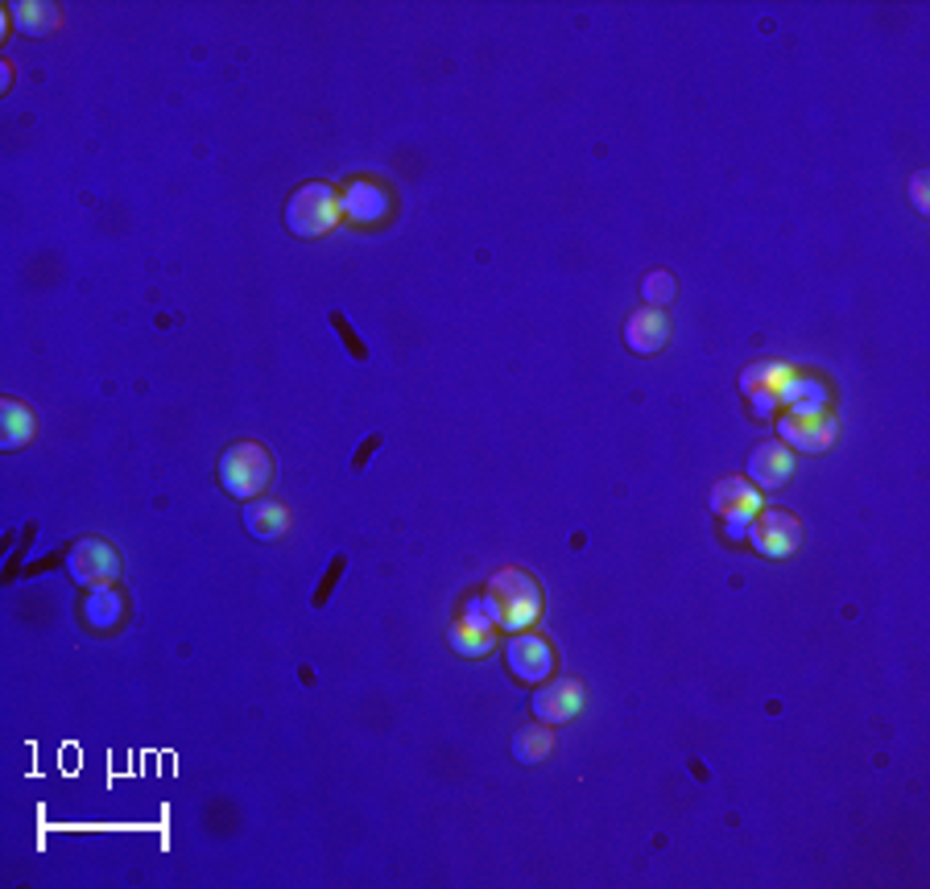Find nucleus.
<instances>
[{"label": "nucleus", "instance_id": "nucleus-1", "mask_svg": "<svg viewBox=\"0 0 930 889\" xmlns=\"http://www.w3.org/2000/svg\"><path fill=\"white\" fill-rule=\"evenodd\" d=\"M484 604L504 633H525L542 616V588L525 572H497Z\"/></svg>", "mask_w": 930, "mask_h": 889}, {"label": "nucleus", "instance_id": "nucleus-3", "mask_svg": "<svg viewBox=\"0 0 930 889\" xmlns=\"http://www.w3.org/2000/svg\"><path fill=\"white\" fill-rule=\"evenodd\" d=\"M286 223H290L294 236H306V241L332 232L335 223H339V199H335V190L327 183H306L302 190H294L290 204H286Z\"/></svg>", "mask_w": 930, "mask_h": 889}, {"label": "nucleus", "instance_id": "nucleus-8", "mask_svg": "<svg viewBox=\"0 0 930 889\" xmlns=\"http://www.w3.org/2000/svg\"><path fill=\"white\" fill-rule=\"evenodd\" d=\"M583 712V686L576 679H558L534 695V716L546 724H567Z\"/></svg>", "mask_w": 930, "mask_h": 889}, {"label": "nucleus", "instance_id": "nucleus-2", "mask_svg": "<svg viewBox=\"0 0 930 889\" xmlns=\"http://www.w3.org/2000/svg\"><path fill=\"white\" fill-rule=\"evenodd\" d=\"M220 484L236 500L260 497L274 484V455L260 443H232L220 460Z\"/></svg>", "mask_w": 930, "mask_h": 889}, {"label": "nucleus", "instance_id": "nucleus-19", "mask_svg": "<svg viewBox=\"0 0 930 889\" xmlns=\"http://www.w3.org/2000/svg\"><path fill=\"white\" fill-rule=\"evenodd\" d=\"M327 323H332V332L339 335V339H344V348H348V356H352V360H369V348H364V339H360V335L352 332V323H348V315H344V311H332V315H327Z\"/></svg>", "mask_w": 930, "mask_h": 889}, {"label": "nucleus", "instance_id": "nucleus-13", "mask_svg": "<svg viewBox=\"0 0 930 889\" xmlns=\"http://www.w3.org/2000/svg\"><path fill=\"white\" fill-rule=\"evenodd\" d=\"M88 625L92 630H112V625H120V612H125V600L112 592V588H95V596L88 600Z\"/></svg>", "mask_w": 930, "mask_h": 889}, {"label": "nucleus", "instance_id": "nucleus-9", "mask_svg": "<svg viewBox=\"0 0 930 889\" xmlns=\"http://www.w3.org/2000/svg\"><path fill=\"white\" fill-rule=\"evenodd\" d=\"M666 339H670V319L658 307H646V311H637L625 323V344H629L632 353L653 356L658 348H666Z\"/></svg>", "mask_w": 930, "mask_h": 889}, {"label": "nucleus", "instance_id": "nucleus-21", "mask_svg": "<svg viewBox=\"0 0 930 889\" xmlns=\"http://www.w3.org/2000/svg\"><path fill=\"white\" fill-rule=\"evenodd\" d=\"M381 443H385L381 435H369V439L360 443V451H356V460H352V472H356V476H364V467H369V460L376 455V451H381Z\"/></svg>", "mask_w": 930, "mask_h": 889}, {"label": "nucleus", "instance_id": "nucleus-18", "mask_svg": "<svg viewBox=\"0 0 930 889\" xmlns=\"http://www.w3.org/2000/svg\"><path fill=\"white\" fill-rule=\"evenodd\" d=\"M344 572H348V555L339 551V555H332V563H327V572H323V579H318L315 596H311V609H327V600H332L335 584L344 579Z\"/></svg>", "mask_w": 930, "mask_h": 889}, {"label": "nucleus", "instance_id": "nucleus-20", "mask_svg": "<svg viewBox=\"0 0 930 889\" xmlns=\"http://www.w3.org/2000/svg\"><path fill=\"white\" fill-rule=\"evenodd\" d=\"M674 290H678V286H674V278H670V274H650V278H646V286H641V295H646V302H650V307H662V302H670V298H674Z\"/></svg>", "mask_w": 930, "mask_h": 889}, {"label": "nucleus", "instance_id": "nucleus-4", "mask_svg": "<svg viewBox=\"0 0 930 889\" xmlns=\"http://www.w3.org/2000/svg\"><path fill=\"white\" fill-rule=\"evenodd\" d=\"M67 563H71V579L83 588H112L116 575H120V555L104 538H79Z\"/></svg>", "mask_w": 930, "mask_h": 889}, {"label": "nucleus", "instance_id": "nucleus-6", "mask_svg": "<svg viewBox=\"0 0 930 889\" xmlns=\"http://www.w3.org/2000/svg\"><path fill=\"white\" fill-rule=\"evenodd\" d=\"M748 538H753V546L769 558H786L794 555L802 546V526L794 513H786V509H757V518L748 526Z\"/></svg>", "mask_w": 930, "mask_h": 889}, {"label": "nucleus", "instance_id": "nucleus-5", "mask_svg": "<svg viewBox=\"0 0 930 889\" xmlns=\"http://www.w3.org/2000/svg\"><path fill=\"white\" fill-rule=\"evenodd\" d=\"M781 439L790 447H799V451H811V455H818V451H827V447L836 443V418L827 414V409H818V406H802V409H790V414H781Z\"/></svg>", "mask_w": 930, "mask_h": 889}, {"label": "nucleus", "instance_id": "nucleus-16", "mask_svg": "<svg viewBox=\"0 0 930 889\" xmlns=\"http://www.w3.org/2000/svg\"><path fill=\"white\" fill-rule=\"evenodd\" d=\"M13 13H18V25L25 34H46V30H55V9L50 4H30V0H18L13 4Z\"/></svg>", "mask_w": 930, "mask_h": 889}, {"label": "nucleus", "instance_id": "nucleus-14", "mask_svg": "<svg viewBox=\"0 0 930 889\" xmlns=\"http://www.w3.org/2000/svg\"><path fill=\"white\" fill-rule=\"evenodd\" d=\"M0 409H4V451H18L34 435V414L21 402H4Z\"/></svg>", "mask_w": 930, "mask_h": 889}, {"label": "nucleus", "instance_id": "nucleus-11", "mask_svg": "<svg viewBox=\"0 0 930 889\" xmlns=\"http://www.w3.org/2000/svg\"><path fill=\"white\" fill-rule=\"evenodd\" d=\"M244 526H248V534L253 538L269 542V538H281L290 530V509H286L281 500H253V505L244 509Z\"/></svg>", "mask_w": 930, "mask_h": 889}, {"label": "nucleus", "instance_id": "nucleus-12", "mask_svg": "<svg viewBox=\"0 0 930 889\" xmlns=\"http://www.w3.org/2000/svg\"><path fill=\"white\" fill-rule=\"evenodd\" d=\"M711 509H716L720 518H728V530H732L736 518L757 513V493H753L744 481H720L716 484V493H711Z\"/></svg>", "mask_w": 930, "mask_h": 889}, {"label": "nucleus", "instance_id": "nucleus-10", "mask_svg": "<svg viewBox=\"0 0 930 889\" xmlns=\"http://www.w3.org/2000/svg\"><path fill=\"white\" fill-rule=\"evenodd\" d=\"M790 467H794L790 447L762 443L757 451H753V460H748V476L762 484V488H781V484L790 481Z\"/></svg>", "mask_w": 930, "mask_h": 889}, {"label": "nucleus", "instance_id": "nucleus-7", "mask_svg": "<svg viewBox=\"0 0 930 889\" xmlns=\"http://www.w3.org/2000/svg\"><path fill=\"white\" fill-rule=\"evenodd\" d=\"M504 658H509V670L525 679V683H542L550 670H555V654H550V642L538 637V633H518L509 649H504Z\"/></svg>", "mask_w": 930, "mask_h": 889}, {"label": "nucleus", "instance_id": "nucleus-17", "mask_svg": "<svg viewBox=\"0 0 930 889\" xmlns=\"http://www.w3.org/2000/svg\"><path fill=\"white\" fill-rule=\"evenodd\" d=\"M451 646L460 649V654H467V658H480V654L492 649V633L476 630V625H455L451 630Z\"/></svg>", "mask_w": 930, "mask_h": 889}, {"label": "nucleus", "instance_id": "nucleus-15", "mask_svg": "<svg viewBox=\"0 0 930 889\" xmlns=\"http://www.w3.org/2000/svg\"><path fill=\"white\" fill-rule=\"evenodd\" d=\"M550 744H555V737L546 728H521L518 737H513V753H518V761L534 765V761H542L550 753Z\"/></svg>", "mask_w": 930, "mask_h": 889}]
</instances>
